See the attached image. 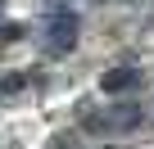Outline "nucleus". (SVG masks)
<instances>
[{
  "instance_id": "nucleus-1",
  "label": "nucleus",
  "mask_w": 154,
  "mask_h": 149,
  "mask_svg": "<svg viewBox=\"0 0 154 149\" xmlns=\"http://www.w3.org/2000/svg\"><path fill=\"white\" fill-rule=\"evenodd\" d=\"M136 122H140V113H136V109H118V113H109V118H104V127H100V131H131Z\"/></svg>"
},
{
  "instance_id": "nucleus-2",
  "label": "nucleus",
  "mask_w": 154,
  "mask_h": 149,
  "mask_svg": "<svg viewBox=\"0 0 154 149\" xmlns=\"http://www.w3.org/2000/svg\"><path fill=\"white\" fill-rule=\"evenodd\" d=\"M100 86H104V91H122V86H136V72H131V68H122V72H109V77H104Z\"/></svg>"
}]
</instances>
